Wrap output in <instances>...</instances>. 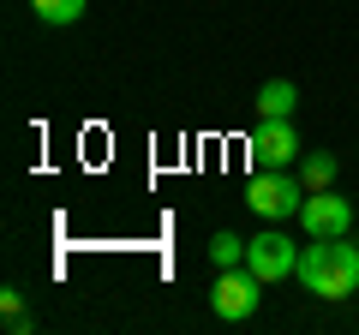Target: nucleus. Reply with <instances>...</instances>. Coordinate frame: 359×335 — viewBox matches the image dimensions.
I'll return each instance as SVG.
<instances>
[{
    "instance_id": "f257e3e1",
    "label": "nucleus",
    "mask_w": 359,
    "mask_h": 335,
    "mask_svg": "<svg viewBox=\"0 0 359 335\" xmlns=\"http://www.w3.org/2000/svg\"><path fill=\"white\" fill-rule=\"evenodd\" d=\"M299 287H306L311 299H353L359 294V245H347V233L341 240H311V245H299Z\"/></svg>"
},
{
    "instance_id": "f03ea898",
    "label": "nucleus",
    "mask_w": 359,
    "mask_h": 335,
    "mask_svg": "<svg viewBox=\"0 0 359 335\" xmlns=\"http://www.w3.org/2000/svg\"><path fill=\"white\" fill-rule=\"evenodd\" d=\"M245 204L264 221H294L306 210V180H294L287 168H257L252 186H245Z\"/></svg>"
},
{
    "instance_id": "7ed1b4c3",
    "label": "nucleus",
    "mask_w": 359,
    "mask_h": 335,
    "mask_svg": "<svg viewBox=\"0 0 359 335\" xmlns=\"http://www.w3.org/2000/svg\"><path fill=\"white\" fill-rule=\"evenodd\" d=\"M245 270H252V275H257L264 287L299 270V245H294V240L282 233V221H269L264 233H252V240H245Z\"/></svg>"
},
{
    "instance_id": "20e7f679",
    "label": "nucleus",
    "mask_w": 359,
    "mask_h": 335,
    "mask_svg": "<svg viewBox=\"0 0 359 335\" xmlns=\"http://www.w3.org/2000/svg\"><path fill=\"white\" fill-rule=\"evenodd\" d=\"M257 299H264V282H257L245 264H233V270L216 275V287H210V311H216L222 323H245L257 311Z\"/></svg>"
},
{
    "instance_id": "39448f33",
    "label": "nucleus",
    "mask_w": 359,
    "mask_h": 335,
    "mask_svg": "<svg viewBox=\"0 0 359 335\" xmlns=\"http://www.w3.org/2000/svg\"><path fill=\"white\" fill-rule=\"evenodd\" d=\"M299 228H306V240H341V233L353 228V204H347V198H335L330 186H323V192H306Z\"/></svg>"
},
{
    "instance_id": "423d86ee",
    "label": "nucleus",
    "mask_w": 359,
    "mask_h": 335,
    "mask_svg": "<svg viewBox=\"0 0 359 335\" xmlns=\"http://www.w3.org/2000/svg\"><path fill=\"white\" fill-rule=\"evenodd\" d=\"M252 168H287L299 156V132H294V120H257V132H252Z\"/></svg>"
},
{
    "instance_id": "0eeeda50",
    "label": "nucleus",
    "mask_w": 359,
    "mask_h": 335,
    "mask_svg": "<svg viewBox=\"0 0 359 335\" xmlns=\"http://www.w3.org/2000/svg\"><path fill=\"white\" fill-rule=\"evenodd\" d=\"M299 102L294 78H269V84H257V120H287Z\"/></svg>"
},
{
    "instance_id": "6e6552de",
    "label": "nucleus",
    "mask_w": 359,
    "mask_h": 335,
    "mask_svg": "<svg viewBox=\"0 0 359 335\" xmlns=\"http://www.w3.org/2000/svg\"><path fill=\"white\" fill-rule=\"evenodd\" d=\"M335 168H341V162H335L330 150H311V156H306V168H299L306 192H323V186H335Z\"/></svg>"
},
{
    "instance_id": "1a4fd4ad",
    "label": "nucleus",
    "mask_w": 359,
    "mask_h": 335,
    "mask_svg": "<svg viewBox=\"0 0 359 335\" xmlns=\"http://www.w3.org/2000/svg\"><path fill=\"white\" fill-rule=\"evenodd\" d=\"M84 6H90V0H30V13H36L42 25H78Z\"/></svg>"
},
{
    "instance_id": "9d476101",
    "label": "nucleus",
    "mask_w": 359,
    "mask_h": 335,
    "mask_svg": "<svg viewBox=\"0 0 359 335\" xmlns=\"http://www.w3.org/2000/svg\"><path fill=\"white\" fill-rule=\"evenodd\" d=\"M210 264H216V270H233V264H245V240L240 233H216V240H210Z\"/></svg>"
},
{
    "instance_id": "9b49d317",
    "label": "nucleus",
    "mask_w": 359,
    "mask_h": 335,
    "mask_svg": "<svg viewBox=\"0 0 359 335\" xmlns=\"http://www.w3.org/2000/svg\"><path fill=\"white\" fill-rule=\"evenodd\" d=\"M0 311H6V329H13V335H30V329H36V317L25 311V294H18V287L0 294Z\"/></svg>"
}]
</instances>
